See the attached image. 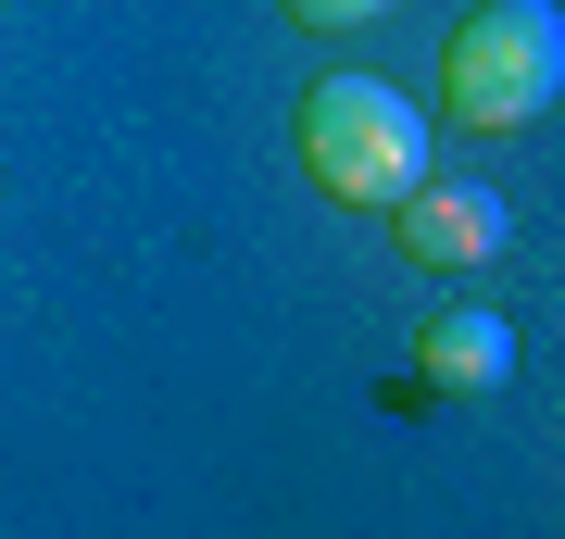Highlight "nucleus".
Returning <instances> with one entry per match:
<instances>
[{
	"label": "nucleus",
	"mask_w": 565,
	"mask_h": 539,
	"mask_svg": "<svg viewBox=\"0 0 565 539\" xmlns=\"http://www.w3.org/2000/svg\"><path fill=\"white\" fill-rule=\"evenodd\" d=\"M565 100V0H478L440 39V114L465 139H515Z\"/></svg>",
	"instance_id": "f257e3e1"
},
{
	"label": "nucleus",
	"mask_w": 565,
	"mask_h": 539,
	"mask_svg": "<svg viewBox=\"0 0 565 539\" xmlns=\"http://www.w3.org/2000/svg\"><path fill=\"white\" fill-rule=\"evenodd\" d=\"M289 139H302V176L352 214H390L415 176H427V114L390 76H315L289 100Z\"/></svg>",
	"instance_id": "f03ea898"
},
{
	"label": "nucleus",
	"mask_w": 565,
	"mask_h": 539,
	"mask_svg": "<svg viewBox=\"0 0 565 539\" xmlns=\"http://www.w3.org/2000/svg\"><path fill=\"white\" fill-rule=\"evenodd\" d=\"M503 188H478V176H415L403 201H390V239H403L415 277H478L490 251H503Z\"/></svg>",
	"instance_id": "7ed1b4c3"
},
{
	"label": "nucleus",
	"mask_w": 565,
	"mask_h": 539,
	"mask_svg": "<svg viewBox=\"0 0 565 539\" xmlns=\"http://www.w3.org/2000/svg\"><path fill=\"white\" fill-rule=\"evenodd\" d=\"M415 377L440 389V401H490V389L515 377V326L490 314V301H440L427 339H415Z\"/></svg>",
	"instance_id": "20e7f679"
},
{
	"label": "nucleus",
	"mask_w": 565,
	"mask_h": 539,
	"mask_svg": "<svg viewBox=\"0 0 565 539\" xmlns=\"http://www.w3.org/2000/svg\"><path fill=\"white\" fill-rule=\"evenodd\" d=\"M277 13H289V25H315V39H340V25H377L390 0H277Z\"/></svg>",
	"instance_id": "39448f33"
}]
</instances>
